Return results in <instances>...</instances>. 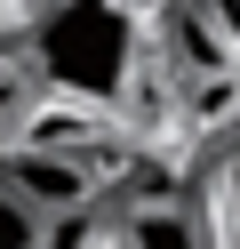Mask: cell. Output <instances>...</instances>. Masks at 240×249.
Returning a JSON list of instances; mask_svg holds the SVG:
<instances>
[{
  "mask_svg": "<svg viewBox=\"0 0 240 249\" xmlns=\"http://www.w3.org/2000/svg\"><path fill=\"white\" fill-rule=\"evenodd\" d=\"M136 56H144V17H128V8H104V0L32 8V81H40V97L120 113V97L136 89Z\"/></svg>",
  "mask_w": 240,
  "mask_h": 249,
  "instance_id": "obj_1",
  "label": "cell"
},
{
  "mask_svg": "<svg viewBox=\"0 0 240 249\" xmlns=\"http://www.w3.org/2000/svg\"><path fill=\"white\" fill-rule=\"evenodd\" d=\"M0 193H16L40 225H56V217H80V209L96 201V169H88V161H64V153L0 145Z\"/></svg>",
  "mask_w": 240,
  "mask_h": 249,
  "instance_id": "obj_2",
  "label": "cell"
},
{
  "mask_svg": "<svg viewBox=\"0 0 240 249\" xmlns=\"http://www.w3.org/2000/svg\"><path fill=\"white\" fill-rule=\"evenodd\" d=\"M104 137H112V113H88V105L40 97V105H24L16 145H24V153H64V161H88V169H96V145H104Z\"/></svg>",
  "mask_w": 240,
  "mask_h": 249,
  "instance_id": "obj_3",
  "label": "cell"
},
{
  "mask_svg": "<svg viewBox=\"0 0 240 249\" xmlns=\"http://www.w3.org/2000/svg\"><path fill=\"white\" fill-rule=\"evenodd\" d=\"M168 40H176V56H184L192 72H224V65H232V40L216 33V8H176Z\"/></svg>",
  "mask_w": 240,
  "mask_h": 249,
  "instance_id": "obj_4",
  "label": "cell"
},
{
  "mask_svg": "<svg viewBox=\"0 0 240 249\" xmlns=\"http://www.w3.org/2000/svg\"><path fill=\"white\" fill-rule=\"evenodd\" d=\"M120 241H128V249H208V241H200V225H192L184 209H136Z\"/></svg>",
  "mask_w": 240,
  "mask_h": 249,
  "instance_id": "obj_5",
  "label": "cell"
},
{
  "mask_svg": "<svg viewBox=\"0 0 240 249\" xmlns=\"http://www.w3.org/2000/svg\"><path fill=\"white\" fill-rule=\"evenodd\" d=\"M40 241H48V225H40L16 193H0V249H40Z\"/></svg>",
  "mask_w": 240,
  "mask_h": 249,
  "instance_id": "obj_6",
  "label": "cell"
},
{
  "mask_svg": "<svg viewBox=\"0 0 240 249\" xmlns=\"http://www.w3.org/2000/svg\"><path fill=\"white\" fill-rule=\"evenodd\" d=\"M216 201H224V241L240 249V153L224 161V185H216Z\"/></svg>",
  "mask_w": 240,
  "mask_h": 249,
  "instance_id": "obj_7",
  "label": "cell"
},
{
  "mask_svg": "<svg viewBox=\"0 0 240 249\" xmlns=\"http://www.w3.org/2000/svg\"><path fill=\"white\" fill-rule=\"evenodd\" d=\"M24 105H32V89H24V72H16V65H0V121H16V113H24Z\"/></svg>",
  "mask_w": 240,
  "mask_h": 249,
  "instance_id": "obj_8",
  "label": "cell"
}]
</instances>
